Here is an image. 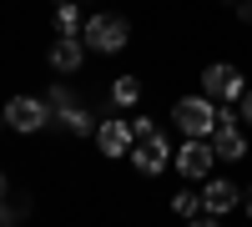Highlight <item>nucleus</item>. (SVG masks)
I'll return each instance as SVG.
<instances>
[{"instance_id": "obj_15", "label": "nucleus", "mask_w": 252, "mask_h": 227, "mask_svg": "<svg viewBox=\"0 0 252 227\" xmlns=\"http://www.w3.org/2000/svg\"><path fill=\"white\" fill-rule=\"evenodd\" d=\"M237 121H242V127H252V86L237 96Z\"/></svg>"}, {"instance_id": "obj_1", "label": "nucleus", "mask_w": 252, "mask_h": 227, "mask_svg": "<svg viewBox=\"0 0 252 227\" xmlns=\"http://www.w3.org/2000/svg\"><path fill=\"white\" fill-rule=\"evenodd\" d=\"M172 121H177V131L182 136H212L217 131V121H222V106L212 96H182L177 106H172Z\"/></svg>"}, {"instance_id": "obj_12", "label": "nucleus", "mask_w": 252, "mask_h": 227, "mask_svg": "<svg viewBox=\"0 0 252 227\" xmlns=\"http://www.w3.org/2000/svg\"><path fill=\"white\" fill-rule=\"evenodd\" d=\"M166 207H172L182 222H192V217H202V192H192V187H177L172 197H166Z\"/></svg>"}, {"instance_id": "obj_21", "label": "nucleus", "mask_w": 252, "mask_h": 227, "mask_svg": "<svg viewBox=\"0 0 252 227\" xmlns=\"http://www.w3.org/2000/svg\"><path fill=\"white\" fill-rule=\"evenodd\" d=\"M56 5H76V0H56Z\"/></svg>"}, {"instance_id": "obj_17", "label": "nucleus", "mask_w": 252, "mask_h": 227, "mask_svg": "<svg viewBox=\"0 0 252 227\" xmlns=\"http://www.w3.org/2000/svg\"><path fill=\"white\" fill-rule=\"evenodd\" d=\"M187 227H222V217H212V212H202V217H192Z\"/></svg>"}, {"instance_id": "obj_5", "label": "nucleus", "mask_w": 252, "mask_h": 227, "mask_svg": "<svg viewBox=\"0 0 252 227\" xmlns=\"http://www.w3.org/2000/svg\"><path fill=\"white\" fill-rule=\"evenodd\" d=\"M207 141H212L217 162H247V127L237 121V106H222V121Z\"/></svg>"}, {"instance_id": "obj_13", "label": "nucleus", "mask_w": 252, "mask_h": 227, "mask_svg": "<svg viewBox=\"0 0 252 227\" xmlns=\"http://www.w3.org/2000/svg\"><path fill=\"white\" fill-rule=\"evenodd\" d=\"M141 101V76H116L111 81V106H136Z\"/></svg>"}, {"instance_id": "obj_14", "label": "nucleus", "mask_w": 252, "mask_h": 227, "mask_svg": "<svg viewBox=\"0 0 252 227\" xmlns=\"http://www.w3.org/2000/svg\"><path fill=\"white\" fill-rule=\"evenodd\" d=\"M86 31V15L76 5H56V35H81Z\"/></svg>"}, {"instance_id": "obj_4", "label": "nucleus", "mask_w": 252, "mask_h": 227, "mask_svg": "<svg viewBox=\"0 0 252 227\" xmlns=\"http://www.w3.org/2000/svg\"><path fill=\"white\" fill-rule=\"evenodd\" d=\"M172 167L182 172V182H207L217 167V152H212V141L207 136H182V147L172 157Z\"/></svg>"}, {"instance_id": "obj_11", "label": "nucleus", "mask_w": 252, "mask_h": 227, "mask_svg": "<svg viewBox=\"0 0 252 227\" xmlns=\"http://www.w3.org/2000/svg\"><path fill=\"white\" fill-rule=\"evenodd\" d=\"M56 121H61L71 136H96V121H91V111L81 106V101H66V106H56Z\"/></svg>"}, {"instance_id": "obj_18", "label": "nucleus", "mask_w": 252, "mask_h": 227, "mask_svg": "<svg viewBox=\"0 0 252 227\" xmlns=\"http://www.w3.org/2000/svg\"><path fill=\"white\" fill-rule=\"evenodd\" d=\"M237 20H242V26H252V0H237Z\"/></svg>"}, {"instance_id": "obj_6", "label": "nucleus", "mask_w": 252, "mask_h": 227, "mask_svg": "<svg viewBox=\"0 0 252 227\" xmlns=\"http://www.w3.org/2000/svg\"><path fill=\"white\" fill-rule=\"evenodd\" d=\"M56 121V111H51V101L46 96H15V101H5V127H15V131H46Z\"/></svg>"}, {"instance_id": "obj_7", "label": "nucleus", "mask_w": 252, "mask_h": 227, "mask_svg": "<svg viewBox=\"0 0 252 227\" xmlns=\"http://www.w3.org/2000/svg\"><path fill=\"white\" fill-rule=\"evenodd\" d=\"M172 157H177V147L157 131V136H141L136 147H131V167H136L141 177H161L166 167H172Z\"/></svg>"}, {"instance_id": "obj_16", "label": "nucleus", "mask_w": 252, "mask_h": 227, "mask_svg": "<svg viewBox=\"0 0 252 227\" xmlns=\"http://www.w3.org/2000/svg\"><path fill=\"white\" fill-rule=\"evenodd\" d=\"M131 131H136V141L141 136H157V121L152 116H131Z\"/></svg>"}, {"instance_id": "obj_10", "label": "nucleus", "mask_w": 252, "mask_h": 227, "mask_svg": "<svg viewBox=\"0 0 252 227\" xmlns=\"http://www.w3.org/2000/svg\"><path fill=\"white\" fill-rule=\"evenodd\" d=\"M81 61H86V40H81V35H56V46H51V71H56V76H76Z\"/></svg>"}, {"instance_id": "obj_8", "label": "nucleus", "mask_w": 252, "mask_h": 227, "mask_svg": "<svg viewBox=\"0 0 252 227\" xmlns=\"http://www.w3.org/2000/svg\"><path fill=\"white\" fill-rule=\"evenodd\" d=\"M96 147H101V157H131V147H136L131 121H126V116H106L96 127Z\"/></svg>"}, {"instance_id": "obj_2", "label": "nucleus", "mask_w": 252, "mask_h": 227, "mask_svg": "<svg viewBox=\"0 0 252 227\" xmlns=\"http://www.w3.org/2000/svg\"><path fill=\"white\" fill-rule=\"evenodd\" d=\"M81 40H86V51L96 56H116L126 51V40H131V26H126V15H86V31H81Z\"/></svg>"}, {"instance_id": "obj_19", "label": "nucleus", "mask_w": 252, "mask_h": 227, "mask_svg": "<svg viewBox=\"0 0 252 227\" xmlns=\"http://www.w3.org/2000/svg\"><path fill=\"white\" fill-rule=\"evenodd\" d=\"M242 207H247V217H252V187H247V197H242Z\"/></svg>"}, {"instance_id": "obj_3", "label": "nucleus", "mask_w": 252, "mask_h": 227, "mask_svg": "<svg viewBox=\"0 0 252 227\" xmlns=\"http://www.w3.org/2000/svg\"><path fill=\"white\" fill-rule=\"evenodd\" d=\"M247 91L242 71L232 61H212V66H202V96H212L217 106H237V96Z\"/></svg>"}, {"instance_id": "obj_9", "label": "nucleus", "mask_w": 252, "mask_h": 227, "mask_svg": "<svg viewBox=\"0 0 252 227\" xmlns=\"http://www.w3.org/2000/svg\"><path fill=\"white\" fill-rule=\"evenodd\" d=\"M242 187L237 182H227V177H207V187H202V212H212V217H227L232 207H242Z\"/></svg>"}, {"instance_id": "obj_22", "label": "nucleus", "mask_w": 252, "mask_h": 227, "mask_svg": "<svg viewBox=\"0 0 252 227\" xmlns=\"http://www.w3.org/2000/svg\"><path fill=\"white\" fill-rule=\"evenodd\" d=\"M0 127H5V111H0Z\"/></svg>"}, {"instance_id": "obj_20", "label": "nucleus", "mask_w": 252, "mask_h": 227, "mask_svg": "<svg viewBox=\"0 0 252 227\" xmlns=\"http://www.w3.org/2000/svg\"><path fill=\"white\" fill-rule=\"evenodd\" d=\"M0 202H5V177H0Z\"/></svg>"}]
</instances>
